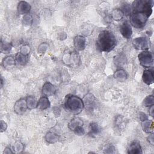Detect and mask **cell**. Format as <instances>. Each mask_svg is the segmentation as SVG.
<instances>
[{"instance_id": "obj_1", "label": "cell", "mask_w": 154, "mask_h": 154, "mask_svg": "<svg viewBox=\"0 0 154 154\" xmlns=\"http://www.w3.org/2000/svg\"><path fill=\"white\" fill-rule=\"evenodd\" d=\"M96 43L97 49L100 52H109L115 48L117 41L111 31L103 30L99 34Z\"/></svg>"}, {"instance_id": "obj_2", "label": "cell", "mask_w": 154, "mask_h": 154, "mask_svg": "<svg viewBox=\"0 0 154 154\" xmlns=\"http://www.w3.org/2000/svg\"><path fill=\"white\" fill-rule=\"evenodd\" d=\"M64 105L66 110L73 114H79L84 106V102L80 97L72 94L66 96Z\"/></svg>"}, {"instance_id": "obj_3", "label": "cell", "mask_w": 154, "mask_h": 154, "mask_svg": "<svg viewBox=\"0 0 154 154\" xmlns=\"http://www.w3.org/2000/svg\"><path fill=\"white\" fill-rule=\"evenodd\" d=\"M150 14L144 12H132L130 16V23L136 28L144 26Z\"/></svg>"}, {"instance_id": "obj_4", "label": "cell", "mask_w": 154, "mask_h": 154, "mask_svg": "<svg viewBox=\"0 0 154 154\" xmlns=\"http://www.w3.org/2000/svg\"><path fill=\"white\" fill-rule=\"evenodd\" d=\"M140 64L144 68H149L153 64V54L148 51H143L138 54Z\"/></svg>"}, {"instance_id": "obj_5", "label": "cell", "mask_w": 154, "mask_h": 154, "mask_svg": "<svg viewBox=\"0 0 154 154\" xmlns=\"http://www.w3.org/2000/svg\"><path fill=\"white\" fill-rule=\"evenodd\" d=\"M63 61L68 66H77L79 63V57L76 52H72L66 54L63 57Z\"/></svg>"}, {"instance_id": "obj_6", "label": "cell", "mask_w": 154, "mask_h": 154, "mask_svg": "<svg viewBox=\"0 0 154 154\" xmlns=\"http://www.w3.org/2000/svg\"><path fill=\"white\" fill-rule=\"evenodd\" d=\"M133 46L138 50H147L149 49V42L144 37H137L132 41Z\"/></svg>"}, {"instance_id": "obj_7", "label": "cell", "mask_w": 154, "mask_h": 154, "mask_svg": "<svg viewBox=\"0 0 154 154\" xmlns=\"http://www.w3.org/2000/svg\"><path fill=\"white\" fill-rule=\"evenodd\" d=\"M27 109L26 101L24 99H20L16 101L14 106V111L19 115L23 114Z\"/></svg>"}, {"instance_id": "obj_8", "label": "cell", "mask_w": 154, "mask_h": 154, "mask_svg": "<svg viewBox=\"0 0 154 154\" xmlns=\"http://www.w3.org/2000/svg\"><path fill=\"white\" fill-rule=\"evenodd\" d=\"M120 32L125 38H130L132 35V29L131 25L127 22H124L120 27Z\"/></svg>"}, {"instance_id": "obj_9", "label": "cell", "mask_w": 154, "mask_h": 154, "mask_svg": "<svg viewBox=\"0 0 154 154\" xmlns=\"http://www.w3.org/2000/svg\"><path fill=\"white\" fill-rule=\"evenodd\" d=\"M73 45L76 51H81L84 50L86 45L85 38L82 35H76L73 39Z\"/></svg>"}, {"instance_id": "obj_10", "label": "cell", "mask_w": 154, "mask_h": 154, "mask_svg": "<svg viewBox=\"0 0 154 154\" xmlns=\"http://www.w3.org/2000/svg\"><path fill=\"white\" fill-rule=\"evenodd\" d=\"M56 92L55 87L49 82H46L42 87V93L44 96L47 97L53 96Z\"/></svg>"}, {"instance_id": "obj_11", "label": "cell", "mask_w": 154, "mask_h": 154, "mask_svg": "<svg viewBox=\"0 0 154 154\" xmlns=\"http://www.w3.org/2000/svg\"><path fill=\"white\" fill-rule=\"evenodd\" d=\"M17 9L19 14L25 15L29 12L31 10V5L27 2L21 1L18 3Z\"/></svg>"}, {"instance_id": "obj_12", "label": "cell", "mask_w": 154, "mask_h": 154, "mask_svg": "<svg viewBox=\"0 0 154 154\" xmlns=\"http://www.w3.org/2000/svg\"><path fill=\"white\" fill-rule=\"evenodd\" d=\"M142 79L144 83L147 85L152 84L154 81L153 72L151 70H146L143 72L142 75Z\"/></svg>"}, {"instance_id": "obj_13", "label": "cell", "mask_w": 154, "mask_h": 154, "mask_svg": "<svg viewBox=\"0 0 154 154\" xmlns=\"http://www.w3.org/2000/svg\"><path fill=\"white\" fill-rule=\"evenodd\" d=\"M83 122L78 117H75L72 119L68 124V128L73 132L79 127L83 126Z\"/></svg>"}, {"instance_id": "obj_14", "label": "cell", "mask_w": 154, "mask_h": 154, "mask_svg": "<svg viewBox=\"0 0 154 154\" xmlns=\"http://www.w3.org/2000/svg\"><path fill=\"white\" fill-rule=\"evenodd\" d=\"M128 153L132 154L142 153V149L140 144L137 141L132 142L128 149Z\"/></svg>"}, {"instance_id": "obj_15", "label": "cell", "mask_w": 154, "mask_h": 154, "mask_svg": "<svg viewBox=\"0 0 154 154\" xmlns=\"http://www.w3.org/2000/svg\"><path fill=\"white\" fill-rule=\"evenodd\" d=\"M16 60L12 56H7L5 57L2 62L3 67L5 69H11L16 64Z\"/></svg>"}, {"instance_id": "obj_16", "label": "cell", "mask_w": 154, "mask_h": 154, "mask_svg": "<svg viewBox=\"0 0 154 154\" xmlns=\"http://www.w3.org/2000/svg\"><path fill=\"white\" fill-rule=\"evenodd\" d=\"M50 102L48 97L46 96H43L40 98L37 103V108L40 109L44 110L48 108L50 106Z\"/></svg>"}, {"instance_id": "obj_17", "label": "cell", "mask_w": 154, "mask_h": 154, "mask_svg": "<svg viewBox=\"0 0 154 154\" xmlns=\"http://www.w3.org/2000/svg\"><path fill=\"white\" fill-rule=\"evenodd\" d=\"M142 128L143 131L148 134L153 133V122L152 120H146L142 122Z\"/></svg>"}, {"instance_id": "obj_18", "label": "cell", "mask_w": 154, "mask_h": 154, "mask_svg": "<svg viewBox=\"0 0 154 154\" xmlns=\"http://www.w3.org/2000/svg\"><path fill=\"white\" fill-rule=\"evenodd\" d=\"M101 131V128L98 124L96 123H91L89 126V133L88 134L91 136H96Z\"/></svg>"}, {"instance_id": "obj_19", "label": "cell", "mask_w": 154, "mask_h": 154, "mask_svg": "<svg viewBox=\"0 0 154 154\" xmlns=\"http://www.w3.org/2000/svg\"><path fill=\"white\" fill-rule=\"evenodd\" d=\"M123 16L124 14L120 8L114 9L111 14V17L116 21H119L122 20L123 17Z\"/></svg>"}, {"instance_id": "obj_20", "label": "cell", "mask_w": 154, "mask_h": 154, "mask_svg": "<svg viewBox=\"0 0 154 154\" xmlns=\"http://www.w3.org/2000/svg\"><path fill=\"white\" fill-rule=\"evenodd\" d=\"M59 139L58 135L52 132H48L45 135V140L49 143H55L58 141Z\"/></svg>"}, {"instance_id": "obj_21", "label": "cell", "mask_w": 154, "mask_h": 154, "mask_svg": "<svg viewBox=\"0 0 154 154\" xmlns=\"http://www.w3.org/2000/svg\"><path fill=\"white\" fill-rule=\"evenodd\" d=\"M26 104L28 109H33L35 108H37V103L38 101L32 96H28L26 99Z\"/></svg>"}, {"instance_id": "obj_22", "label": "cell", "mask_w": 154, "mask_h": 154, "mask_svg": "<svg viewBox=\"0 0 154 154\" xmlns=\"http://www.w3.org/2000/svg\"><path fill=\"white\" fill-rule=\"evenodd\" d=\"M15 60L20 65L23 66L27 63L28 56H26L20 52H18L15 56Z\"/></svg>"}, {"instance_id": "obj_23", "label": "cell", "mask_w": 154, "mask_h": 154, "mask_svg": "<svg viewBox=\"0 0 154 154\" xmlns=\"http://www.w3.org/2000/svg\"><path fill=\"white\" fill-rule=\"evenodd\" d=\"M114 78L118 79L119 81H123L126 79L127 74L124 70L119 69L114 73Z\"/></svg>"}, {"instance_id": "obj_24", "label": "cell", "mask_w": 154, "mask_h": 154, "mask_svg": "<svg viewBox=\"0 0 154 154\" xmlns=\"http://www.w3.org/2000/svg\"><path fill=\"white\" fill-rule=\"evenodd\" d=\"M12 48V44L9 42H2L1 40V52L4 54H8L9 53Z\"/></svg>"}, {"instance_id": "obj_25", "label": "cell", "mask_w": 154, "mask_h": 154, "mask_svg": "<svg viewBox=\"0 0 154 154\" xmlns=\"http://www.w3.org/2000/svg\"><path fill=\"white\" fill-rule=\"evenodd\" d=\"M143 105L146 107L151 106L154 104V99L152 95H150L147 96L143 100Z\"/></svg>"}, {"instance_id": "obj_26", "label": "cell", "mask_w": 154, "mask_h": 154, "mask_svg": "<svg viewBox=\"0 0 154 154\" xmlns=\"http://www.w3.org/2000/svg\"><path fill=\"white\" fill-rule=\"evenodd\" d=\"M125 57L122 55H119L115 57V64L118 66H122L125 64Z\"/></svg>"}, {"instance_id": "obj_27", "label": "cell", "mask_w": 154, "mask_h": 154, "mask_svg": "<svg viewBox=\"0 0 154 154\" xmlns=\"http://www.w3.org/2000/svg\"><path fill=\"white\" fill-rule=\"evenodd\" d=\"M22 22L25 25H27V26L31 25L32 23V17L31 15L28 14H25L23 17Z\"/></svg>"}, {"instance_id": "obj_28", "label": "cell", "mask_w": 154, "mask_h": 154, "mask_svg": "<svg viewBox=\"0 0 154 154\" xmlns=\"http://www.w3.org/2000/svg\"><path fill=\"white\" fill-rule=\"evenodd\" d=\"M121 10L123 11V14H125L126 15L131 14V7L129 4L125 3L123 4L122 8H120Z\"/></svg>"}, {"instance_id": "obj_29", "label": "cell", "mask_w": 154, "mask_h": 154, "mask_svg": "<svg viewBox=\"0 0 154 154\" xmlns=\"http://www.w3.org/2000/svg\"><path fill=\"white\" fill-rule=\"evenodd\" d=\"M30 51H31V49H30L29 46L28 45H24L21 48L20 52L22 53V54L26 55V56H28V54H29V52H30Z\"/></svg>"}, {"instance_id": "obj_30", "label": "cell", "mask_w": 154, "mask_h": 154, "mask_svg": "<svg viewBox=\"0 0 154 154\" xmlns=\"http://www.w3.org/2000/svg\"><path fill=\"white\" fill-rule=\"evenodd\" d=\"M48 48V45L46 43H42L39 45L38 48V52L41 54H44L46 49Z\"/></svg>"}, {"instance_id": "obj_31", "label": "cell", "mask_w": 154, "mask_h": 154, "mask_svg": "<svg viewBox=\"0 0 154 154\" xmlns=\"http://www.w3.org/2000/svg\"><path fill=\"white\" fill-rule=\"evenodd\" d=\"M23 148L24 147L23 144L19 141L16 142L14 146V149H15L16 152H20L23 149Z\"/></svg>"}, {"instance_id": "obj_32", "label": "cell", "mask_w": 154, "mask_h": 154, "mask_svg": "<svg viewBox=\"0 0 154 154\" xmlns=\"http://www.w3.org/2000/svg\"><path fill=\"white\" fill-rule=\"evenodd\" d=\"M7 128V123L4 122L2 120H1V132H2L4 131H5L6 130Z\"/></svg>"}, {"instance_id": "obj_33", "label": "cell", "mask_w": 154, "mask_h": 154, "mask_svg": "<svg viewBox=\"0 0 154 154\" xmlns=\"http://www.w3.org/2000/svg\"><path fill=\"white\" fill-rule=\"evenodd\" d=\"M140 119L143 122V121H144L146 120L147 119V116L143 113V112H140Z\"/></svg>"}, {"instance_id": "obj_34", "label": "cell", "mask_w": 154, "mask_h": 154, "mask_svg": "<svg viewBox=\"0 0 154 154\" xmlns=\"http://www.w3.org/2000/svg\"><path fill=\"white\" fill-rule=\"evenodd\" d=\"M147 140L152 145H153V134H151L149 135V136L147 137Z\"/></svg>"}, {"instance_id": "obj_35", "label": "cell", "mask_w": 154, "mask_h": 154, "mask_svg": "<svg viewBox=\"0 0 154 154\" xmlns=\"http://www.w3.org/2000/svg\"><path fill=\"white\" fill-rule=\"evenodd\" d=\"M13 153V152L11 150V149H10V147H7V148H5V149L4 151V153L8 154V153Z\"/></svg>"}, {"instance_id": "obj_36", "label": "cell", "mask_w": 154, "mask_h": 154, "mask_svg": "<svg viewBox=\"0 0 154 154\" xmlns=\"http://www.w3.org/2000/svg\"><path fill=\"white\" fill-rule=\"evenodd\" d=\"M149 114L151 116H153V105L149 107Z\"/></svg>"}, {"instance_id": "obj_37", "label": "cell", "mask_w": 154, "mask_h": 154, "mask_svg": "<svg viewBox=\"0 0 154 154\" xmlns=\"http://www.w3.org/2000/svg\"><path fill=\"white\" fill-rule=\"evenodd\" d=\"M3 85V81H2V78H1V86Z\"/></svg>"}]
</instances>
